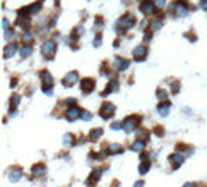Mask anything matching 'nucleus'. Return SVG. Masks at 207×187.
Instances as JSON below:
<instances>
[{
  "instance_id": "f257e3e1",
  "label": "nucleus",
  "mask_w": 207,
  "mask_h": 187,
  "mask_svg": "<svg viewBox=\"0 0 207 187\" xmlns=\"http://www.w3.org/2000/svg\"><path fill=\"white\" fill-rule=\"evenodd\" d=\"M133 22H135V17H133L132 14H123L122 17L116 21L115 29H116V33H123L125 29H129V28L133 26Z\"/></svg>"
},
{
  "instance_id": "c9c22d12",
  "label": "nucleus",
  "mask_w": 207,
  "mask_h": 187,
  "mask_svg": "<svg viewBox=\"0 0 207 187\" xmlns=\"http://www.w3.org/2000/svg\"><path fill=\"white\" fill-rule=\"evenodd\" d=\"M200 7H202V9H207V0H202V2H200Z\"/></svg>"
},
{
  "instance_id": "39448f33",
  "label": "nucleus",
  "mask_w": 207,
  "mask_h": 187,
  "mask_svg": "<svg viewBox=\"0 0 207 187\" xmlns=\"http://www.w3.org/2000/svg\"><path fill=\"white\" fill-rule=\"evenodd\" d=\"M113 115H115V105H111V103L101 105V108H99V117H103V118H111Z\"/></svg>"
},
{
  "instance_id": "4be33fe9",
  "label": "nucleus",
  "mask_w": 207,
  "mask_h": 187,
  "mask_svg": "<svg viewBox=\"0 0 207 187\" xmlns=\"http://www.w3.org/2000/svg\"><path fill=\"white\" fill-rule=\"evenodd\" d=\"M31 52H33V46H31V45H28V46H24V48L21 50V57H22V58H26V57L31 55Z\"/></svg>"
},
{
  "instance_id": "0eeeda50",
  "label": "nucleus",
  "mask_w": 207,
  "mask_h": 187,
  "mask_svg": "<svg viewBox=\"0 0 207 187\" xmlns=\"http://www.w3.org/2000/svg\"><path fill=\"white\" fill-rule=\"evenodd\" d=\"M147 57V48L146 46H137L135 50H133V60H137V62H142L144 58Z\"/></svg>"
},
{
  "instance_id": "f3484780",
  "label": "nucleus",
  "mask_w": 207,
  "mask_h": 187,
  "mask_svg": "<svg viewBox=\"0 0 207 187\" xmlns=\"http://www.w3.org/2000/svg\"><path fill=\"white\" fill-rule=\"evenodd\" d=\"M21 175H22L21 168H10V170H9V179H10L12 182L19 180V179H21Z\"/></svg>"
},
{
  "instance_id": "ddd939ff",
  "label": "nucleus",
  "mask_w": 207,
  "mask_h": 187,
  "mask_svg": "<svg viewBox=\"0 0 207 187\" xmlns=\"http://www.w3.org/2000/svg\"><path fill=\"white\" fill-rule=\"evenodd\" d=\"M16 50H17V45H16V43H9V45L3 48V58H10V57L16 53Z\"/></svg>"
},
{
  "instance_id": "5701e85b",
  "label": "nucleus",
  "mask_w": 207,
  "mask_h": 187,
  "mask_svg": "<svg viewBox=\"0 0 207 187\" xmlns=\"http://www.w3.org/2000/svg\"><path fill=\"white\" fill-rule=\"evenodd\" d=\"M41 5H43V2H36L34 5H31L28 10H29V14H36V12H39V9H41Z\"/></svg>"
},
{
  "instance_id": "cd10ccee",
  "label": "nucleus",
  "mask_w": 207,
  "mask_h": 187,
  "mask_svg": "<svg viewBox=\"0 0 207 187\" xmlns=\"http://www.w3.org/2000/svg\"><path fill=\"white\" fill-rule=\"evenodd\" d=\"M80 118H82V120H91V118H93V115H91L89 112H86V110H82V113H80Z\"/></svg>"
},
{
  "instance_id": "c756f323",
  "label": "nucleus",
  "mask_w": 207,
  "mask_h": 187,
  "mask_svg": "<svg viewBox=\"0 0 207 187\" xmlns=\"http://www.w3.org/2000/svg\"><path fill=\"white\" fill-rule=\"evenodd\" d=\"M122 127H123V124H122V122H113V124H111V129H113V131L122 129Z\"/></svg>"
},
{
  "instance_id": "6e6552de",
  "label": "nucleus",
  "mask_w": 207,
  "mask_h": 187,
  "mask_svg": "<svg viewBox=\"0 0 207 187\" xmlns=\"http://www.w3.org/2000/svg\"><path fill=\"white\" fill-rule=\"evenodd\" d=\"M94 86H96L94 79H82V81H80V88H82V93L84 94L91 93L94 89Z\"/></svg>"
},
{
  "instance_id": "f03ea898",
  "label": "nucleus",
  "mask_w": 207,
  "mask_h": 187,
  "mask_svg": "<svg viewBox=\"0 0 207 187\" xmlns=\"http://www.w3.org/2000/svg\"><path fill=\"white\" fill-rule=\"evenodd\" d=\"M41 52H43V55L46 57L48 60H52L53 57H55V52H56V45L53 39H48V41H45L43 43V46H41Z\"/></svg>"
},
{
  "instance_id": "473e14b6",
  "label": "nucleus",
  "mask_w": 207,
  "mask_h": 187,
  "mask_svg": "<svg viewBox=\"0 0 207 187\" xmlns=\"http://www.w3.org/2000/svg\"><path fill=\"white\" fill-rule=\"evenodd\" d=\"M154 3H156V7H157V9H161V7H164V0H156Z\"/></svg>"
},
{
  "instance_id": "6ab92c4d",
  "label": "nucleus",
  "mask_w": 207,
  "mask_h": 187,
  "mask_svg": "<svg viewBox=\"0 0 207 187\" xmlns=\"http://www.w3.org/2000/svg\"><path fill=\"white\" fill-rule=\"evenodd\" d=\"M144 146H146V143H144L142 139H139V141H135V143L132 144V150L133 151H144Z\"/></svg>"
},
{
  "instance_id": "1a4fd4ad",
  "label": "nucleus",
  "mask_w": 207,
  "mask_h": 187,
  "mask_svg": "<svg viewBox=\"0 0 207 187\" xmlns=\"http://www.w3.org/2000/svg\"><path fill=\"white\" fill-rule=\"evenodd\" d=\"M80 113H82V110L80 108H77V107H70L69 110H67V120H70V122H74V120H77L79 117H80Z\"/></svg>"
},
{
  "instance_id": "2f4dec72",
  "label": "nucleus",
  "mask_w": 207,
  "mask_h": 187,
  "mask_svg": "<svg viewBox=\"0 0 207 187\" xmlns=\"http://www.w3.org/2000/svg\"><path fill=\"white\" fill-rule=\"evenodd\" d=\"M31 39H33V36H31L29 33H26V35L22 36V41H24V43H31Z\"/></svg>"
},
{
  "instance_id": "bb28decb",
  "label": "nucleus",
  "mask_w": 207,
  "mask_h": 187,
  "mask_svg": "<svg viewBox=\"0 0 207 187\" xmlns=\"http://www.w3.org/2000/svg\"><path fill=\"white\" fill-rule=\"evenodd\" d=\"M122 146H118V144H113V146H110V150H108V153H122Z\"/></svg>"
},
{
  "instance_id": "7c9ffc66",
  "label": "nucleus",
  "mask_w": 207,
  "mask_h": 187,
  "mask_svg": "<svg viewBox=\"0 0 207 187\" xmlns=\"http://www.w3.org/2000/svg\"><path fill=\"white\" fill-rule=\"evenodd\" d=\"M157 98H159V100H163V101H164V100H166V98H168V94H166V91H157Z\"/></svg>"
},
{
  "instance_id": "423d86ee",
  "label": "nucleus",
  "mask_w": 207,
  "mask_h": 187,
  "mask_svg": "<svg viewBox=\"0 0 207 187\" xmlns=\"http://www.w3.org/2000/svg\"><path fill=\"white\" fill-rule=\"evenodd\" d=\"M113 64H115V69L120 71V72H123V71H127L130 67V62L125 60V58H122V57H115V62Z\"/></svg>"
},
{
  "instance_id": "a211bd4d",
  "label": "nucleus",
  "mask_w": 207,
  "mask_h": 187,
  "mask_svg": "<svg viewBox=\"0 0 207 187\" xmlns=\"http://www.w3.org/2000/svg\"><path fill=\"white\" fill-rule=\"evenodd\" d=\"M116 89H118V82H116V81H111V82L108 84V88H106V89H105V91H103L101 94H103V96H108V94L115 93Z\"/></svg>"
},
{
  "instance_id": "7ed1b4c3",
  "label": "nucleus",
  "mask_w": 207,
  "mask_h": 187,
  "mask_svg": "<svg viewBox=\"0 0 207 187\" xmlns=\"http://www.w3.org/2000/svg\"><path fill=\"white\" fill-rule=\"evenodd\" d=\"M41 79H43V91L45 94H52L53 91V79H52V75L48 71H41Z\"/></svg>"
},
{
  "instance_id": "20e7f679",
  "label": "nucleus",
  "mask_w": 207,
  "mask_h": 187,
  "mask_svg": "<svg viewBox=\"0 0 207 187\" xmlns=\"http://www.w3.org/2000/svg\"><path fill=\"white\" fill-rule=\"evenodd\" d=\"M139 122H140V117H139V115L127 117V118H125V122H123V131H125V132L135 131V127L139 125Z\"/></svg>"
},
{
  "instance_id": "72a5a7b5",
  "label": "nucleus",
  "mask_w": 207,
  "mask_h": 187,
  "mask_svg": "<svg viewBox=\"0 0 207 187\" xmlns=\"http://www.w3.org/2000/svg\"><path fill=\"white\" fill-rule=\"evenodd\" d=\"M99 45H101V36L98 35V36H96V39H94V46H99Z\"/></svg>"
},
{
  "instance_id": "dca6fc26",
  "label": "nucleus",
  "mask_w": 207,
  "mask_h": 187,
  "mask_svg": "<svg viewBox=\"0 0 207 187\" xmlns=\"http://www.w3.org/2000/svg\"><path fill=\"white\" fill-rule=\"evenodd\" d=\"M173 9H175V16H176V17H183V16H187V5H183V3H176Z\"/></svg>"
},
{
  "instance_id": "a878e982",
  "label": "nucleus",
  "mask_w": 207,
  "mask_h": 187,
  "mask_svg": "<svg viewBox=\"0 0 207 187\" xmlns=\"http://www.w3.org/2000/svg\"><path fill=\"white\" fill-rule=\"evenodd\" d=\"M147 170H149V161H147V160H142V163L139 165V172H140V173H146Z\"/></svg>"
},
{
  "instance_id": "f704fd0d",
  "label": "nucleus",
  "mask_w": 207,
  "mask_h": 187,
  "mask_svg": "<svg viewBox=\"0 0 207 187\" xmlns=\"http://www.w3.org/2000/svg\"><path fill=\"white\" fill-rule=\"evenodd\" d=\"M67 105H75V100L74 98H69V100H67Z\"/></svg>"
},
{
  "instance_id": "4468645a",
  "label": "nucleus",
  "mask_w": 207,
  "mask_h": 187,
  "mask_svg": "<svg viewBox=\"0 0 207 187\" xmlns=\"http://www.w3.org/2000/svg\"><path fill=\"white\" fill-rule=\"evenodd\" d=\"M169 108H171V105H169L168 101H163V103L157 105V113L161 117H166V115H169Z\"/></svg>"
},
{
  "instance_id": "393cba45",
  "label": "nucleus",
  "mask_w": 207,
  "mask_h": 187,
  "mask_svg": "<svg viewBox=\"0 0 207 187\" xmlns=\"http://www.w3.org/2000/svg\"><path fill=\"white\" fill-rule=\"evenodd\" d=\"M72 143H74V136H72V134H65V136H63V144L69 148Z\"/></svg>"
},
{
  "instance_id": "f8f14e48",
  "label": "nucleus",
  "mask_w": 207,
  "mask_h": 187,
  "mask_svg": "<svg viewBox=\"0 0 207 187\" xmlns=\"http://www.w3.org/2000/svg\"><path fill=\"white\" fill-rule=\"evenodd\" d=\"M31 173H33L34 177H45V175H46V167H45L43 163H38V165H34V167L31 168Z\"/></svg>"
},
{
  "instance_id": "b1692460",
  "label": "nucleus",
  "mask_w": 207,
  "mask_h": 187,
  "mask_svg": "<svg viewBox=\"0 0 207 187\" xmlns=\"http://www.w3.org/2000/svg\"><path fill=\"white\" fill-rule=\"evenodd\" d=\"M99 173H101V170H94L93 175H91V179H87V184H94V182H96V180H98V179L101 177Z\"/></svg>"
},
{
  "instance_id": "c85d7f7f",
  "label": "nucleus",
  "mask_w": 207,
  "mask_h": 187,
  "mask_svg": "<svg viewBox=\"0 0 207 187\" xmlns=\"http://www.w3.org/2000/svg\"><path fill=\"white\" fill-rule=\"evenodd\" d=\"M161 24H163V22H161V19H157V21H154V22H152L151 29H152V31H154V29H159V28H161Z\"/></svg>"
},
{
  "instance_id": "2eb2a0df",
  "label": "nucleus",
  "mask_w": 207,
  "mask_h": 187,
  "mask_svg": "<svg viewBox=\"0 0 207 187\" xmlns=\"http://www.w3.org/2000/svg\"><path fill=\"white\" fill-rule=\"evenodd\" d=\"M169 161L173 163V168H178V167L183 163V156H182L180 153H175V154L169 156Z\"/></svg>"
},
{
  "instance_id": "9b49d317",
  "label": "nucleus",
  "mask_w": 207,
  "mask_h": 187,
  "mask_svg": "<svg viewBox=\"0 0 207 187\" xmlns=\"http://www.w3.org/2000/svg\"><path fill=\"white\" fill-rule=\"evenodd\" d=\"M154 7H156V3L151 2V0H144V2H140V10H142L144 14H151V12H154Z\"/></svg>"
},
{
  "instance_id": "412c9836",
  "label": "nucleus",
  "mask_w": 207,
  "mask_h": 187,
  "mask_svg": "<svg viewBox=\"0 0 207 187\" xmlns=\"http://www.w3.org/2000/svg\"><path fill=\"white\" fill-rule=\"evenodd\" d=\"M19 101H21L19 94H12V98H10V112H14V110H16V107H17Z\"/></svg>"
},
{
  "instance_id": "9d476101",
  "label": "nucleus",
  "mask_w": 207,
  "mask_h": 187,
  "mask_svg": "<svg viewBox=\"0 0 207 187\" xmlns=\"http://www.w3.org/2000/svg\"><path fill=\"white\" fill-rule=\"evenodd\" d=\"M79 79V74L77 72H69V74L63 77V86H74Z\"/></svg>"
},
{
  "instance_id": "aec40b11",
  "label": "nucleus",
  "mask_w": 207,
  "mask_h": 187,
  "mask_svg": "<svg viewBox=\"0 0 207 187\" xmlns=\"http://www.w3.org/2000/svg\"><path fill=\"white\" fill-rule=\"evenodd\" d=\"M103 136V129H93L91 131V136H89V139L91 141H96V139H99Z\"/></svg>"
}]
</instances>
